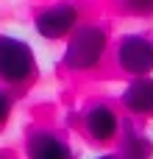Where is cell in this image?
Here are the masks:
<instances>
[{
    "instance_id": "6da1fadb",
    "label": "cell",
    "mask_w": 153,
    "mask_h": 159,
    "mask_svg": "<svg viewBox=\"0 0 153 159\" xmlns=\"http://www.w3.org/2000/svg\"><path fill=\"white\" fill-rule=\"evenodd\" d=\"M109 53V34L98 22H78L72 34L67 36V50L61 56V64L72 73L98 70Z\"/></svg>"
},
{
    "instance_id": "7a4b0ae2",
    "label": "cell",
    "mask_w": 153,
    "mask_h": 159,
    "mask_svg": "<svg viewBox=\"0 0 153 159\" xmlns=\"http://www.w3.org/2000/svg\"><path fill=\"white\" fill-rule=\"evenodd\" d=\"M36 78V56L25 39L0 34V84L25 87Z\"/></svg>"
},
{
    "instance_id": "3957f363",
    "label": "cell",
    "mask_w": 153,
    "mask_h": 159,
    "mask_svg": "<svg viewBox=\"0 0 153 159\" xmlns=\"http://www.w3.org/2000/svg\"><path fill=\"white\" fill-rule=\"evenodd\" d=\"M81 22V8L78 3L72 0H61V3H53L47 8H42L33 20V28L42 39H50V42H59V39H67L72 34V28Z\"/></svg>"
},
{
    "instance_id": "277c9868",
    "label": "cell",
    "mask_w": 153,
    "mask_h": 159,
    "mask_svg": "<svg viewBox=\"0 0 153 159\" xmlns=\"http://www.w3.org/2000/svg\"><path fill=\"white\" fill-rule=\"evenodd\" d=\"M114 61L131 78L153 73V42L145 34H125L114 48Z\"/></svg>"
},
{
    "instance_id": "5b68a950",
    "label": "cell",
    "mask_w": 153,
    "mask_h": 159,
    "mask_svg": "<svg viewBox=\"0 0 153 159\" xmlns=\"http://www.w3.org/2000/svg\"><path fill=\"white\" fill-rule=\"evenodd\" d=\"M84 131L100 143V145H109L120 137V115L114 106L109 103H95L84 112Z\"/></svg>"
},
{
    "instance_id": "8992f818",
    "label": "cell",
    "mask_w": 153,
    "mask_h": 159,
    "mask_svg": "<svg viewBox=\"0 0 153 159\" xmlns=\"http://www.w3.org/2000/svg\"><path fill=\"white\" fill-rule=\"evenodd\" d=\"M25 154H28V159H75V151L70 148V143L53 129L31 131Z\"/></svg>"
},
{
    "instance_id": "52a82bcc",
    "label": "cell",
    "mask_w": 153,
    "mask_h": 159,
    "mask_svg": "<svg viewBox=\"0 0 153 159\" xmlns=\"http://www.w3.org/2000/svg\"><path fill=\"white\" fill-rule=\"evenodd\" d=\"M120 103L134 117H153V78L151 75L131 78V84L120 95Z\"/></svg>"
},
{
    "instance_id": "ba28073f",
    "label": "cell",
    "mask_w": 153,
    "mask_h": 159,
    "mask_svg": "<svg viewBox=\"0 0 153 159\" xmlns=\"http://www.w3.org/2000/svg\"><path fill=\"white\" fill-rule=\"evenodd\" d=\"M123 159H151L153 154V143L137 129H125V137H123V148L117 151Z\"/></svg>"
},
{
    "instance_id": "9c48e42d",
    "label": "cell",
    "mask_w": 153,
    "mask_h": 159,
    "mask_svg": "<svg viewBox=\"0 0 153 159\" xmlns=\"http://www.w3.org/2000/svg\"><path fill=\"white\" fill-rule=\"evenodd\" d=\"M123 11L134 17H151L153 14V0H123Z\"/></svg>"
},
{
    "instance_id": "30bf717a",
    "label": "cell",
    "mask_w": 153,
    "mask_h": 159,
    "mask_svg": "<svg viewBox=\"0 0 153 159\" xmlns=\"http://www.w3.org/2000/svg\"><path fill=\"white\" fill-rule=\"evenodd\" d=\"M11 109H14V95L8 92V87H0V129L8 123Z\"/></svg>"
},
{
    "instance_id": "8fae6325",
    "label": "cell",
    "mask_w": 153,
    "mask_h": 159,
    "mask_svg": "<svg viewBox=\"0 0 153 159\" xmlns=\"http://www.w3.org/2000/svg\"><path fill=\"white\" fill-rule=\"evenodd\" d=\"M98 159H123V157H120V154H100Z\"/></svg>"
}]
</instances>
